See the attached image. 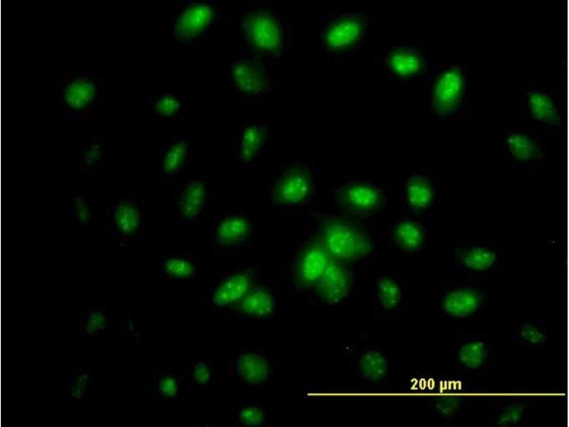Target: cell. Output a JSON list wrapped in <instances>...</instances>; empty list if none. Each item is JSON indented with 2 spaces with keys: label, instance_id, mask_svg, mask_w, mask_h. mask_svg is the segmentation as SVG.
Here are the masks:
<instances>
[{
  "label": "cell",
  "instance_id": "19",
  "mask_svg": "<svg viewBox=\"0 0 569 427\" xmlns=\"http://www.w3.org/2000/svg\"><path fill=\"white\" fill-rule=\"evenodd\" d=\"M335 198L342 209L357 216L375 213L385 201L383 192L377 185L363 181L340 186L335 191Z\"/></svg>",
  "mask_w": 569,
  "mask_h": 427
},
{
  "label": "cell",
  "instance_id": "1",
  "mask_svg": "<svg viewBox=\"0 0 569 427\" xmlns=\"http://www.w3.org/2000/svg\"><path fill=\"white\" fill-rule=\"evenodd\" d=\"M104 76L79 68L68 69L55 88V100L69 121L88 119L106 97Z\"/></svg>",
  "mask_w": 569,
  "mask_h": 427
},
{
  "label": "cell",
  "instance_id": "16",
  "mask_svg": "<svg viewBox=\"0 0 569 427\" xmlns=\"http://www.w3.org/2000/svg\"><path fill=\"white\" fill-rule=\"evenodd\" d=\"M441 179L423 172H414L405 179L402 188L403 205L410 216L420 217L435 210L441 199Z\"/></svg>",
  "mask_w": 569,
  "mask_h": 427
},
{
  "label": "cell",
  "instance_id": "3",
  "mask_svg": "<svg viewBox=\"0 0 569 427\" xmlns=\"http://www.w3.org/2000/svg\"><path fill=\"white\" fill-rule=\"evenodd\" d=\"M239 28L244 43L257 55L269 59L280 56L284 43V28L269 4L253 5L242 16Z\"/></svg>",
  "mask_w": 569,
  "mask_h": 427
},
{
  "label": "cell",
  "instance_id": "38",
  "mask_svg": "<svg viewBox=\"0 0 569 427\" xmlns=\"http://www.w3.org/2000/svg\"><path fill=\"white\" fill-rule=\"evenodd\" d=\"M184 378L197 388L206 389L214 384L213 363L206 359H194L186 365Z\"/></svg>",
  "mask_w": 569,
  "mask_h": 427
},
{
  "label": "cell",
  "instance_id": "37",
  "mask_svg": "<svg viewBox=\"0 0 569 427\" xmlns=\"http://www.w3.org/2000/svg\"><path fill=\"white\" fill-rule=\"evenodd\" d=\"M68 398L80 404L87 405L91 399L94 376L90 367H80L68 376Z\"/></svg>",
  "mask_w": 569,
  "mask_h": 427
},
{
  "label": "cell",
  "instance_id": "24",
  "mask_svg": "<svg viewBox=\"0 0 569 427\" xmlns=\"http://www.w3.org/2000/svg\"><path fill=\"white\" fill-rule=\"evenodd\" d=\"M351 288L352 275L350 270L344 263L333 258L312 295L329 306H336L348 297Z\"/></svg>",
  "mask_w": 569,
  "mask_h": 427
},
{
  "label": "cell",
  "instance_id": "23",
  "mask_svg": "<svg viewBox=\"0 0 569 427\" xmlns=\"http://www.w3.org/2000/svg\"><path fill=\"white\" fill-rule=\"evenodd\" d=\"M277 308L274 290L265 282L259 280L240 300L223 310L229 315L253 319L273 316Z\"/></svg>",
  "mask_w": 569,
  "mask_h": 427
},
{
  "label": "cell",
  "instance_id": "17",
  "mask_svg": "<svg viewBox=\"0 0 569 427\" xmlns=\"http://www.w3.org/2000/svg\"><path fill=\"white\" fill-rule=\"evenodd\" d=\"M229 82L243 95L261 96L271 90L268 71L264 63L250 55H242L228 65Z\"/></svg>",
  "mask_w": 569,
  "mask_h": 427
},
{
  "label": "cell",
  "instance_id": "8",
  "mask_svg": "<svg viewBox=\"0 0 569 427\" xmlns=\"http://www.w3.org/2000/svg\"><path fill=\"white\" fill-rule=\"evenodd\" d=\"M502 165L507 170H535L546 159L548 145L529 129H518L502 135Z\"/></svg>",
  "mask_w": 569,
  "mask_h": 427
},
{
  "label": "cell",
  "instance_id": "39",
  "mask_svg": "<svg viewBox=\"0 0 569 427\" xmlns=\"http://www.w3.org/2000/svg\"><path fill=\"white\" fill-rule=\"evenodd\" d=\"M253 399L240 401L235 413V423L242 426L256 427L263 426L265 413L258 401Z\"/></svg>",
  "mask_w": 569,
  "mask_h": 427
},
{
  "label": "cell",
  "instance_id": "27",
  "mask_svg": "<svg viewBox=\"0 0 569 427\" xmlns=\"http://www.w3.org/2000/svg\"><path fill=\"white\" fill-rule=\"evenodd\" d=\"M410 216L399 220L393 229V239L404 253L414 254L423 251L430 240L428 226Z\"/></svg>",
  "mask_w": 569,
  "mask_h": 427
},
{
  "label": "cell",
  "instance_id": "13",
  "mask_svg": "<svg viewBox=\"0 0 569 427\" xmlns=\"http://www.w3.org/2000/svg\"><path fill=\"white\" fill-rule=\"evenodd\" d=\"M272 354L259 349H240L230 356V375L243 387L265 388L273 379Z\"/></svg>",
  "mask_w": 569,
  "mask_h": 427
},
{
  "label": "cell",
  "instance_id": "26",
  "mask_svg": "<svg viewBox=\"0 0 569 427\" xmlns=\"http://www.w3.org/2000/svg\"><path fill=\"white\" fill-rule=\"evenodd\" d=\"M209 197V185L201 179H191L181 186L178 197V214L184 223H191L198 218Z\"/></svg>",
  "mask_w": 569,
  "mask_h": 427
},
{
  "label": "cell",
  "instance_id": "18",
  "mask_svg": "<svg viewBox=\"0 0 569 427\" xmlns=\"http://www.w3.org/2000/svg\"><path fill=\"white\" fill-rule=\"evenodd\" d=\"M457 369L469 376L483 375L489 367L491 342L480 333L457 334L454 339Z\"/></svg>",
  "mask_w": 569,
  "mask_h": 427
},
{
  "label": "cell",
  "instance_id": "33",
  "mask_svg": "<svg viewBox=\"0 0 569 427\" xmlns=\"http://www.w3.org/2000/svg\"><path fill=\"white\" fill-rule=\"evenodd\" d=\"M515 341L528 351H539L547 348L548 330L546 320L528 319L520 322L514 332Z\"/></svg>",
  "mask_w": 569,
  "mask_h": 427
},
{
  "label": "cell",
  "instance_id": "11",
  "mask_svg": "<svg viewBox=\"0 0 569 427\" xmlns=\"http://www.w3.org/2000/svg\"><path fill=\"white\" fill-rule=\"evenodd\" d=\"M311 169L301 164L289 165L277 176L269 194L270 202L279 206H294L305 202L314 191Z\"/></svg>",
  "mask_w": 569,
  "mask_h": 427
},
{
  "label": "cell",
  "instance_id": "35",
  "mask_svg": "<svg viewBox=\"0 0 569 427\" xmlns=\"http://www.w3.org/2000/svg\"><path fill=\"white\" fill-rule=\"evenodd\" d=\"M147 102L152 115L161 120H172L181 112L184 105V95L178 91H155L147 97Z\"/></svg>",
  "mask_w": 569,
  "mask_h": 427
},
{
  "label": "cell",
  "instance_id": "41",
  "mask_svg": "<svg viewBox=\"0 0 569 427\" xmlns=\"http://www.w3.org/2000/svg\"><path fill=\"white\" fill-rule=\"evenodd\" d=\"M466 399L460 396H440L430 404V409L444 421L454 418L463 408Z\"/></svg>",
  "mask_w": 569,
  "mask_h": 427
},
{
  "label": "cell",
  "instance_id": "14",
  "mask_svg": "<svg viewBox=\"0 0 569 427\" xmlns=\"http://www.w3.org/2000/svg\"><path fill=\"white\" fill-rule=\"evenodd\" d=\"M521 111L531 125L552 131L564 129V115L557 95L538 87H530L521 95Z\"/></svg>",
  "mask_w": 569,
  "mask_h": 427
},
{
  "label": "cell",
  "instance_id": "9",
  "mask_svg": "<svg viewBox=\"0 0 569 427\" xmlns=\"http://www.w3.org/2000/svg\"><path fill=\"white\" fill-rule=\"evenodd\" d=\"M332 259L319 239L307 242L296 253L289 268L292 288L312 294Z\"/></svg>",
  "mask_w": 569,
  "mask_h": 427
},
{
  "label": "cell",
  "instance_id": "34",
  "mask_svg": "<svg viewBox=\"0 0 569 427\" xmlns=\"http://www.w3.org/2000/svg\"><path fill=\"white\" fill-rule=\"evenodd\" d=\"M112 323V317L107 307L84 308L80 312L78 330L81 337H93L106 333Z\"/></svg>",
  "mask_w": 569,
  "mask_h": 427
},
{
  "label": "cell",
  "instance_id": "2",
  "mask_svg": "<svg viewBox=\"0 0 569 427\" xmlns=\"http://www.w3.org/2000/svg\"><path fill=\"white\" fill-rule=\"evenodd\" d=\"M429 110L442 120L454 118L467 107L469 97V78L465 68L459 65L433 66L427 79Z\"/></svg>",
  "mask_w": 569,
  "mask_h": 427
},
{
  "label": "cell",
  "instance_id": "40",
  "mask_svg": "<svg viewBox=\"0 0 569 427\" xmlns=\"http://www.w3.org/2000/svg\"><path fill=\"white\" fill-rule=\"evenodd\" d=\"M527 406L522 402L511 401L499 407L494 423L501 426H516L523 423Z\"/></svg>",
  "mask_w": 569,
  "mask_h": 427
},
{
  "label": "cell",
  "instance_id": "25",
  "mask_svg": "<svg viewBox=\"0 0 569 427\" xmlns=\"http://www.w3.org/2000/svg\"><path fill=\"white\" fill-rule=\"evenodd\" d=\"M193 157L188 139L174 137L162 149L153 163L154 169L165 179L175 180L186 169Z\"/></svg>",
  "mask_w": 569,
  "mask_h": 427
},
{
  "label": "cell",
  "instance_id": "29",
  "mask_svg": "<svg viewBox=\"0 0 569 427\" xmlns=\"http://www.w3.org/2000/svg\"><path fill=\"white\" fill-rule=\"evenodd\" d=\"M352 367L359 379L375 384L386 378L390 370V361L383 351L366 349L353 355Z\"/></svg>",
  "mask_w": 569,
  "mask_h": 427
},
{
  "label": "cell",
  "instance_id": "15",
  "mask_svg": "<svg viewBox=\"0 0 569 427\" xmlns=\"http://www.w3.org/2000/svg\"><path fill=\"white\" fill-rule=\"evenodd\" d=\"M216 16L217 9L211 1L186 3L173 20L171 43L183 45L198 39L211 28Z\"/></svg>",
  "mask_w": 569,
  "mask_h": 427
},
{
  "label": "cell",
  "instance_id": "20",
  "mask_svg": "<svg viewBox=\"0 0 569 427\" xmlns=\"http://www.w3.org/2000/svg\"><path fill=\"white\" fill-rule=\"evenodd\" d=\"M184 374L177 364H156L149 367L145 392L153 401L165 402L184 396Z\"/></svg>",
  "mask_w": 569,
  "mask_h": 427
},
{
  "label": "cell",
  "instance_id": "7",
  "mask_svg": "<svg viewBox=\"0 0 569 427\" xmlns=\"http://www.w3.org/2000/svg\"><path fill=\"white\" fill-rule=\"evenodd\" d=\"M320 226L319 240L329 255L341 263L361 260L373 249L366 233L351 222L331 218Z\"/></svg>",
  "mask_w": 569,
  "mask_h": 427
},
{
  "label": "cell",
  "instance_id": "12",
  "mask_svg": "<svg viewBox=\"0 0 569 427\" xmlns=\"http://www.w3.org/2000/svg\"><path fill=\"white\" fill-rule=\"evenodd\" d=\"M260 280L252 265L240 266L218 277L208 287L205 305L223 310L244 296Z\"/></svg>",
  "mask_w": 569,
  "mask_h": 427
},
{
  "label": "cell",
  "instance_id": "36",
  "mask_svg": "<svg viewBox=\"0 0 569 427\" xmlns=\"http://www.w3.org/2000/svg\"><path fill=\"white\" fill-rule=\"evenodd\" d=\"M68 221L75 228L92 227L95 223L90 198L78 190H73L68 198Z\"/></svg>",
  "mask_w": 569,
  "mask_h": 427
},
{
  "label": "cell",
  "instance_id": "6",
  "mask_svg": "<svg viewBox=\"0 0 569 427\" xmlns=\"http://www.w3.org/2000/svg\"><path fill=\"white\" fill-rule=\"evenodd\" d=\"M442 318L450 321L480 319L491 306L489 292L484 286L471 282L444 283L435 300Z\"/></svg>",
  "mask_w": 569,
  "mask_h": 427
},
{
  "label": "cell",
  "instance_id": "5",
  "mask_svg": "<svg viewBox=\"0 0 569 427\" xmlns=\"http://www.w3.org/2000/svg\"><path fill=\"white\" fill-rule=\"evenodd\" d=\"M148 221L144 202L131 195L115 197L106 208V232L117 250L142 238Z\"/></svg>",
  "mask_w": 569,
  "mask_h": 427
},
{
  "label": "cell",
  "instance_id": "22",
  "mask_svg": "<svg viewBox=\"0 0 569 427\" xmlns=\"http://www.w3.org/2000/svg\"><path fill=\"white\" fill-rule=\"evenodd\" d=\"M159 280L177 284H193L201 275V260L192 252L161 254L157 259Z\"/></svg>",
  "mask_w": 569,
  "mask_h": 427
},
{
  "label": "cell",
  "instance_id": "32",
  "mask_svg": "<svg viewBox=\"0 0 569 427\" xmlns=\"http://www.w3.org/2000/svg\"><path fill=\"white\" fill-rule=\"evenodd\" d=\"M107 141L99 133L91 136L79 154L80 172L95 174L103 172L107 167Z\"/></svg>",
  "mask_w": 569,
  "mask_h": 427
},
{
  "label": "cell",
  "instance_id": "31",
  "mask_svg": "<svg viewBox=\"0 0 569 427\" xmlns=\"http://www.w3.org/2000/svg\"><path fill=\"white\" fill-rule=\"evenodd\" d=\"M268 136V125L253 122L246 125L242 132L238 152V164L242 169H248L263 149Z\"/></svg>",
  "mask_w": 569,
  "mask_h": 427
},
{
  "label": "cell",
  "instance_id": "4",
  "mask_svg": "<svg viewBox=\"0 0 569 427\" xmlns=\"http://www.w3.org/2000/svg\"><path fill=\"white\" fill-rule=\"evenodd\" d=\"M319 21V49L331 56H343L358 48L371 26L369 17L362 13L322 14Z\"/></svg>",
  "mask_w": 569,
  "mask_h": 427
},
{
  "label": "cell",
  "instance_id": "30",
  "mask_svg": "<svg viewBox=\"0 0 569 427\" xmlns=\"http://www.w3.org/2000/svg\"><path fill=\"white\" fill-rule=\"evenodd\" d=\"M375 298L379 310L385 315L399 316L408 305L402 285L387 274L376 276Z\"/></svg>",
  "mask_w": 569,
  "mask_h": 427
},
{
  "label": "cell",
  "instance_id": "28",
  "mask_svg": "<svg viewBox=\"0 0 569 427\" xmlns=\"http://www.w3.org/2000/svg\"><path fill=\"white\" fill-rule=\"evenodd\" d=\"M252 234V225L246 216L231 214L225 216L216 226L213 242L220 248H237L249 242Z\"/></svg>",
  "mask_w": 569,
  "mask_h": 427
},
{
  "label": "cell",
  "instance_id": "10",
  "mask_svg": "<svg viewBox=\"0 0 569 427\" xmlns=\"http://www.w3.org/2000/svg\"><path fill=\"white\" fill-rule=\"evenodd\" d=\"M454 268L469 276L495 273L501 264L500 249L489 241L457 240L450 246Z\"/></svg>",
  "mask_w": 569,
  "mask_h": 427
},
{
  "label": "cell",
  "instance_id": "21",
  "mask_svg": "<svg viewBox=\"0 0 569 427\" xmlns=\"http://www.w3.org/2000/svg\"><path fill=\"white\" fill-rule=\"evenodd\" d=\"M385 65L398 78L427 79L432 70L426 52L420 48L399 46L391 48L385 57Z\"/></svg>",
  "mask_w": 569,
  "mask_h": 427
}]
</instances>
